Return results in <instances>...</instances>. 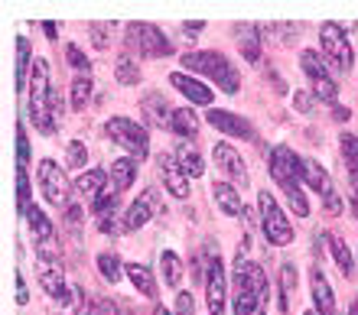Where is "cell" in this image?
<instances>
[{
	"label": "cell",
	"instance_id": "47",
	"mask_svg": "<svg viewBox=\"0 0 358 315\" xmlns=\"http://www.w3.org/2000/svg\"><path fill=\"white\" fill-rule=\"evenodd\" d=\"M349 315H358V299H355V306H352V309H349Z\"/></svg>",
	"mask_w": 358,
	"mask_h": 315
},
{
	"label": "cell",
	"instance_id": "26",
	"mask_svg": "<svg viewBox=\"0 0 358 315\" xmlns=\"http://www.w3.org/2000/svg\"><path fill=\"white\" fill-rule=\"evenodd\" d=\"M176 163L182 166V173H186L189 179H199L202 173H206V163H202V153H199L192 143H179L176 147Z\"/></svg>",
	"mask_w": 358,
	"mask_h": 315
},
{
	"label": "cell",
	"instance_id": "9",
	"mask_svg": "<svg viewBox=\"0 0 358 315\" xmlns=\"http://www.w3.org/2000/svg\"><path fill=\"white\" fill-rule=\"evenodd\" d=\"M27 221H29V231H33V237H36V257L43 260V263H59V257H62V247H59V237H56V228H52V221H49L46 214L39 212L36 205L27 212Z\"/></svg>",
	"mask_w": 358,
	"mask_h": 315
},
{
	"label": "cell",
	"instance_id": "45",
	"mask_svg": "<svg viewBox=\"0 0 358 315\" xmlns=\"http://www.w3.org/2000/svg\"><path fill=\"white\" fill-rule=\"evenodd\" d=\"M43 29H46V36H49V39H56V36H59V33H56V23H43Z\"/></svg>",
	"mask_w": 358,
	"mask_h": 315
},
{
	"label": "cell",
	"instance_id": "25",
	"mask_svg": "<svg viewBox=\"0 0 358 315\" xmlns=\"http://www.w3.org/2000/svg\"><path fill=\"white\" fill-rule=\"evenodd\" d=\"M111 195H121L124 189L134 186V179H137V159L134 156H121L111 163Z\"/></svg>",
	"mask_w": 358,
	"mask_h": 315
},
{
	"label": "cell",
	"instance_id": "48",
	"mask_svg": "<svg viewBox=\"0 0 358 315\" xmlns=\"http://www.w3.org/2000/svg\"><path fill=\"white\" fill-rule=\"evenodd\" d=\"M82 315H101V312H98V309H88V312H82Z\"/></svg>",
	"mask_w": 358,
	"mask_h": 315
},
{
	"label": "cell",
	"instance_id": "30",
	"mask_svg": "<svg viewBox=\"0 0 358 315\" xmlns=\"http://www.w3.org/2000/svg\"><path fill=\"white\" fill-rule=\"evenodd\" d=\"M173 133H179V137H196L199 133V117L192 108H176V114H173Z\"/></svg>",
	"mask_w": 358,
	"mask_h": 315
},
{
	"label": "cell",
	"instance_id": "33",
	"mask_svg": "<svg viewBox=\"0 0 358 315\" xmlns=\"http://www.w3.org/2000/svg\"><path fill=\"white\" fill-rule=\"evenodd\" d=\"M98 270H101L104 283H111V286H117L121 283V277L127 273V270H121V260H117V254H98Z\"/></svg>",
	"mask_w": 358,
	"mask_h": 315
},
{
	"label": "cell",
	"instance_id": "37",
	"mask_svg": "<svg viewBox=\"0 0 358 315\" xmlns=\"http://www.w3.org/2000/svg\"><path fill=\"white\" fill-rule=\"evenodd\" d=\"M238 46H241V56H245L248 62H261V46H257V33H255L251 27H248V33L241 36V43H238Z\"/></svg>",
	"mask_w": 358,
	"mask_h": 315
},
{
	"label": "cell",
	"instance_id": "13",
	"mask_svg": "<svg viewBox=\"0 0 358 315\" xmlns=\"http://www.w3.org/2000/svg\"><path fill=\"white\" fill-rule=\"evenodd\" d=\"M157 208H160V192H157V189H143L141 198H137V202L127 208V214H124V231L143 228V224L157 214Z\"/></svg>",
	"mask_w": 358,
	"mask_h": 315
},
{
	"label": "cell",
	"instance_id": "28",
	"mask_svg": "<svg viewBox=\"0 0 358 315\" xmlns=\"http://www.w3.org/2000/svg\"><path fill=\"white\" fill-rule=\"evenodd\" d=\"M127 277H131L134 289H137L141 296L157 299V283H153V277H150V270L147 267H141V263H127Z\"/></svg>",
	"mask_w": 358,
	"mask_h": 315
},
{
	"label": "cell",
	"instance_id": "29",
	"mask_svg": "<svg viewBox=\"0 0 358 315\" xmlns=\"http://www.w3.org/2000/svg\"><path fill=\"white\" fill-rule=\"evenodd\" d=\"M326 241H329V251H332V257H336V263H339V270L345 277H352V273H355V260H352L349 244L342 241L339 234H326Z\"/></svg>",
	"mask_w": 358,
	"mask_h": 315
},
{
	"label": "cell",
	"instance_id": "6",
	"mask_svg": "<svg viewBox=\"0 0 358 315\" xmlns=\"http://www.w3.org/2000/svg\"><path fill=\"white\" fill-rule=\"evenodd\" d=\"M320 46H322V56L329 59L339 72H352V65H355V49H352V43H349V33H345L339 23H322Z\"/></svg>",
	"mask_w": 358,
	"mask_h": 315
},
{
	"label": "cell",
	"instance_id": "16",
	"mask_svg": "<svg viewBox=\"0 0 358 315\" xmlns=\"http://www.w3.org/2000/svg\"><path fill=\"white\" fill-rule=\"evenodd\" d=\"M157 163H160V179H163V186H166V192H170L173 198H186L189 195V176L176 163V153H160Z\"/></svg>",
	"mask_w": 358,
	"mask_h": 315
},
{
	"label": "cell",
	"instance_id": "46",
	"mask_svg": "<svg viewBox=\"0 0 358 315\" xmlns=\"http://www.w3.org/2000/svg\"><path fill=\"white\" fill-rule=\"evenodd\" d=\"M153 315H173V312H166L163 306H157V312H153Z\"/></svg>",
	"mask_w": 358,
	"mask_h": 315
},
{
	"label": "cell",
	"instance_id": "20",
	"mask_svg": "<svg viewBox=\"0 0 358 315\" xmlns=\"http://www.w3.org/2000/svg\"><path fill=\"white\" fill-rule=\"evenodd\" d=\"M141 111L147 114V121H150L153 127L173 130V114H176V108H170V104H166V98H163V94H157V91L143 94V101H141Z\"/></svg>",
	"mask_w": 358,
	"mask_h": 315
},
{
	"label": "cell",
	"instance_id": "12",
	"mask_svg": "<svg viewBox=\"0 0 358 315\" xmlns=\"http://www.w3.org/2000/svg\"><path fill=\"white\" fill-rule=\"evenodd\" d=\"M296 173H300L303 186H310L313 192H320L326 202L336 195L332 192V179H329V173L322 169V163H316V159H310V156H296Z\"/></svg>",
	"mask_w": 358,
	"mask_h": 315
},
{
	"label": "cell",
	"instance_id": "36",
	"mask_svg": "<svg viewBox=\"0 0 358 315\" xmlns=\"http://www.w3.org/2000/svg\"><path fill=\"white\" fill-rule=\"evenodd\" d=\"M85 163H88L85 143H82V140H72V143H69V149H66V166L69 169H82Z\"/></svg>",
	"mask_w": 358,
	"mask_h": 315
},
{
	"label": "cell",
	"instance_id": "23",
	"mask_svg": "<svg viewBox=\"0 0 358 315\" xmlns=\"http://www.w3.org/2000/svg\"><path fill=\"white\" fill-rule=\"evenodd\" d=\"M108 173L104 169H88V173H82L76 182V192L82 195V198H88L92 205H98L104 198V186H108Z\"/></svg>",
	"mask_w": 358,
	"mask_h": 315
},
{
	"label": "cell",
	"instance_id": "34",
	"mask_svg": "<svg viewBox=\"0 0 358 315\" xmlns=\"http://www.w3.org/2000/svg\"><path fill=\"white\" fill-rule=\"evenodd\" d=\"M114 78H117V85H141V68L134 65L131 56H117L114 59Z\"/></svg>",
	"mask_w": 358,
	"mask_h": 315
},
{
	"label": "cell",
	"instance_id": "18",
	"mask_svg": "<svg viewBox=\"0 0 358 315\" xmlns=\"http://www.w3.org/2000/svg\"><path fill=\"white\" fill-rule=\"evenodd\" d=\"M206 121L212 124L215 130H222L225 137H241V140H255V127L245 121V117H238L235 111H208L206 114Z\"/></svg>",
	"mask_w": 358,
	"mask_h": 315
},
{
	"label": "cell",
	"instance_id": "44",
	"mask_svg": "<svg viewBox=\"0 0 358 315\" xmlns=\"http://www.w3.org/2000/svg\"><path fill=\"white\" fill-rule=\"evenodd\" d=\"M29 302V293H27V283H23V277L17 273V306H27Z\"/></svg>",
	"mask_w": 358,
	"mask_h": 315
},
{
	"label": "cell",
	"instance_id": "35",
	"mask_svg": "<svg viewBox=\"0 0 358 315\" xmlns=\"http://www.w3.org/2000/svg\"><path fill=\"white\" fill-rule=\"evenodd\" d=\"M17 208L20 214H27L33 205H29V176H27V166H17Z\"/></svg>",
	"mask_w": 358,
	"mask_h": 315
},
{
	"label": "cell",
	"instance_id": "3",
	"mask_svg": "<svg viewBox=\"0 0 358 315\" xmlns=\"http://www.w3.org/2000/svg\"><path fill=\"white\" fill-rule=\"evenodd\" d=\"M179 62H182V68L192 75L196 72L208 75L225 94H238V88H241V75H238V68L228 62L222 52H186Z\"/></svg>",
	"mask_w": 358,
	"mask_h": 315
},
{
	"label": "cell",
	"instance_id": "22",
	"mask_svg": "<svg viewBox=\"0 0 358 315\" xmlns=\"http://www.w3.org/2000/svg\"><path fill=\"white\" fill-rule=\"evenodd\" d=\"M212 198H215V205L228 218H241V214L248 212L245 202H241V195H238V189L231 186V182H218L215 179V182H212Z\"/></svg>",
	"mask_w": 358,
	"mask_h": 315
},
{
	"label": "cell",
	"instance_id": "19",
	"mask_svg": "<svg viewBox=\"0 0 358 315\" xmlns=\"http://www.w3.org/2000/svg\"><path fill=\"white\" fill-rule=\"evenodd\" d=\"M170 85L176 88L179 94H186V98L196 104V108H208V104H212V88L199 82L196 75H189V72H173V75H170Z\"/></svg>",
	"mask_w": 358,
	"mask_h": 315
},
{
	"label": "cell",
	"instance_id": "43",
	"mask_svg": "<svg viewBox=\"0 0 358 315\" xmlns=\"http://www.w3.org/2000/svg\"><path fill=\"white\" fill-rule=\"evenodd\" d=\"M293 104H296V108H300L303 114H310V108H313V94L296 91V94H293Z\"/></svg>",
	"mask_w": 358,
	"mask_h": 315
},
{
	"label": "cell",
	"instance_id": "8",
	"mask_svg": "<svg viewBox=\"0 0 358 315\" xmlns=\"http://www.w3.org/2000/svg\"><path fill=\"white\" fill-rule=\"evenodd\" d=\"M127 46L147 59H163L173 52V43L166 39V33H160L153 23H131L127 27Z\"/></svg>",
	"mask_w": 358,
	"mask_h": 315
},
{
	"label": "cell",
	"instance_id": "2",
	"mask_svg": "<svg viewBox=\"0 0 358 315\" xmlns=\"http://www.w3.org/2000/svg\"><path fill=\"white\" fill-rule=\"evenodd\" d=\"M52 88H49V65L46 59L33 62V72H29V121L36 124L39 133H56V117H52Z\"/></svg>",
	"mask_w": 358,
	"mask_h": 315
},
{
	"label": "cell",
	"instance_id": "17",
	"mask_svg": "<svg viewBox=\"0 0 358 315\" xmlns=\"http://www.w3.org/2000/svg\"><path fill=\"white\" fill-rule=\"evenodd\" d=\"M36 277H39L43 293H46L52 302H62V306H69V302H72V293H69L66 279H62V267H56V263H39Z\"/></svg>",
	"mask_w": 358,
	"mask_h": 315
},
{
	"label": "cell",
	"instance_id": "5",
	"mask_svg": "<svg viewBox=\"0 0 358 315\" xmlns=\"http://www.w3.org/2000/svg\"><path fill=\"white\" fill-rule=\"evenodd\" d=\"M257 208H261V228H264L267 241H271L273 247H287V244L293 241V228H290V221H287V214L280 212L277 198H273L267 189H261V195H257Z\"/></svg>",
	"mask_w": 358,
	"mask_h": 315
},
{
	"label": "cell",
	"instance_id": "27",
	"mask_svg": "<svg viewBox=\"0 0 358 315\" xmlns=\"http://www.w3.org/2000/svg\"><path fill=\"white\" fill-rule=\"evenodd\" d=\"M33 49H29V39H23L20 36L17 39V75H13V82H17V91H23L29 85V78H27V72H33Z\"/></svg>",
	"mask_w": 358,
	"mask_h": 315
},
{
	"label": "cell",
	"instance_id": "1",
	"mask_svg": "<svg viewBox=\"0 0 358 315\" xmlns=\"http://www.w3.org/2000/svg\"><path fill=\"white\" fill-rule=\"evenodd\" d=\"M267 169H271V176H273V182H277V189H283V195H287L290 208L296 212V218H306V214H310V202H306V195H303V189H300L296 153H293L290 147H273Z\"/></svg>",
	"mask_w": 358,
	"mask_h": 315
},
{
	"label": "cell",
	"instance_id": "7",
	"mask_svg": "<svg viewBox=\"0 0 358 315\" xmlns=\"http://www.w3.org/2000/svg\"><path fill=\"white\" fill-rule=\"evenodd\" d=\"M104 130H108V137H111L117 147L127 149L134 159H143L150 153V137H147V130H143L137 121H131V117H111V121L104 124Z\"/></svg>",
	"mask_w": 358,
	"mask_h": 315
},
{
	"label": "cell",
	"instance_id": "24",
	"mask_svg": "<svg viewBox=\"0 0 358 315\" xmlns=\"http://www.w3.org/2000/svg\"><path fill=\"white\" fill-rule=\"evenodd\" d=\"M310 286H313V302H316V312L320 315H336V296H332V286L322 270H313L310 273Z\"/></svg>",
	"mask_w": 358,
	"mask_h": 315
},
{
	"label": "cell",
	"instance_id": "11",
	"mask_svg": "<svg viewBox=\"0 0 358 315\" xmlns=\"http://www.w3.org/2000/svg\"><path fill=\"white\" fill-rule=\"evenodd\" d=\"M39 186H43V195H46L49 205H56V208L69 205V179L56 159H43L39 163Z\"/></svg>",
	"mask_w": 358,
	"mask_h": 315
},
{
	"label": "cell",
	"instance_id": "41",
	"mask_svg": "<svg viewBox=\"0 0 358 315\" xmlns=\"http://www.w3.org/2000/svg\"><path fill=\"white\" fill-rule=\"evenodd\" d=\"M176 315H196L192 293H179V296H176Z\"/></svg>",
	"mask_w": 358,
	"mask_h": 315
},
{
	"label": "cell",
	"instance_id": "21",
	"mask_svg": "<svg viewBox=\"0 0 358 315\" xmlns=\"http://www.w3.org/2000/svg\"><path fill=\"white\" fill-rule=\"evenodd\" d=\"M94 221H98V231L101 234H121L124 231V218L117 212V195H108L94 205Z\"/></svg>",
	"mask_w": 358,
	"mask_h": 315
},
{
	"label": "cell",
	"instance_id": "39",
	"mask_svg": "<svg viewBox=\"0 0 358 315\" xmlns=\"http://www.w3.org/2000/svg\"><path fill=\"white\" fill-rule=\"evenodd\" d=\"M88 29H92V43H94V46L104 49V46H108V29H114V27H111V23H92Z\"/></svg>",
	"mask_w": 358,
	"mask_h": 315
},
{
	"label": "cell",
	"instance_id": "42",
	"mask_svg": "<svg viewBox=\"0 0 358 315\" xmlns=\"http://www.w3.org/2000/svg\"><path fill=\"white\" fill-rule=\"evenodd\" d=\"M293 293V263H283V302L280 306L287 309V296Z\"/></svg>",
	"mask_w": 358,
	"mask_h": 315
},
{
	"label": "cell",
	"instance_id": "14",
	"mask_svg": "<svg viewBox=\"0 0 358 315\" xmlns=\"http://www.w3.org/2000/svg\"><path fill=\"white\" fill-rule=\"evenodd\" d=\"M225 267L222 260H208V273H206V302L208 315H222L225 312Z\"/></svg>",
	"mask_w": 358,
	"mask_h": 315
},
{
	"label": "cell",
	"instance_id": "49",
	"mask_svg": "<svg viewBox=\"0 0 358 315\" xmlns=\"http://www.w3.org/2000/svg\"><path fill=\"white\" fill-rule=\"evenodd\" d=\"M303 315H320V312H316V309H310V312H303Z\"/></svg>",
	"mask_w": 358,
	"mask_h": 315
},
{
	"label": "cell",
	"instance_id": "38",
	"mask_svg": "<svg viewBox=\"0 0 358 315\" xmlns=\"http://www.w3.org/2000/svg\"><path fill=\"white\" fill-rule=\"evenodd\" d=\"M66 56H69V65H72V68H78L82 75L92 72V59H85V52H82L78 46H72V43H69V46H66Z\"/></svg>",
	"mask_w": 358,
	"mask_h": 315
},
{
	"label": "cell",
	"instance_id": "31",
	"mask_svg": "<svg viewBox=\"0 0 358 315\" xmlns=\"http://www.w3.org/2000/svg\"><path fill=\"white\" fill-rule=\"evenodd\" d=\"M92 91H94L92 75H76V82H72V108L85 111L88 101H92Z\"/></svg>",
	"mask_w": 358,
	"mask_h": 315
},
{
	"label": "cell",
	"instance_id": "4",
	"mask_svg": "<svg viewBox=\"0 0 358 315\" xmlns=\"http://www.w3.org/2000/svg\"><path fill=\"white\" fill-rule=\"evenodd\" d=\"M248 247H251V241H248V234L241 237V247H238V257H235V273H231V279H235V293H231V299H235V315H264V306H261V299H257L255 293V279H251V260H248Z\"/></svg>",
	"mask_w": 358,
	"mask_h": 315
},
{
	"label": "cell",
	"instance_id": "40",
	"mask_svg": "<svg viewBox=\"0 0 358 315\" xmlns=\"http://www.w3.org/2000/svg\"><path fill=\"white\" fill-rule=\"evenodd\" d=\"M17 166H27L29 163V140H27V133H23V127H17Z\"/></svg>",
	"mask_w": 358,
	"mask_h": 315
},
{
	"label": "cell",
	"instance_id": "10",
	"mask_svg": "<svg viewBox=\"0 0 358 315\" xmlns=\"http://www.w3.org/2000/svg\"><path fill=\"white\" fill-rule=\"evenodd\" d=\"M300 62H303V72H306V78H310V85H313V94L320 98V101H336V94H339V85L332 82V75H329V68H326V62L320 59V52H313V49H306L300 56Z\"/></svg>",
	"mask_w": 358,
	"mask_h": 315
},
{
	"label": "cell",
	"instance_id": "32",
	"mask_svg": "<svg viewBox=\"0 0 358 315\" xmlns=\"http://www.w3.org/2000/svg\"><path fill=\"white\" fill-rule=\"evenodd\" d=\"M160 273H163V283H166V286H179V279H182V260H179L173 251H163L160 254Z\"/></svg>",
	"mask_w": 358,
	"mask_h": 315
},
{
	"label": "cell",
	"instance_id": "15",
	"mask_svg": "<svg viewBox=\"0 0 358 315\" xmlns=\"http://www.w3.org/2000/svg\"><path fill=\"white\" fill-rule=\"evenodd\" d=\"M212 159H215V166L225 173L235 186L248 189V166L241 163V156H238L235 147H228V143H215V149H212Z\"/></svg>",
	"mask_w": 358,
	"mask_h": 315
}]
</instances>
